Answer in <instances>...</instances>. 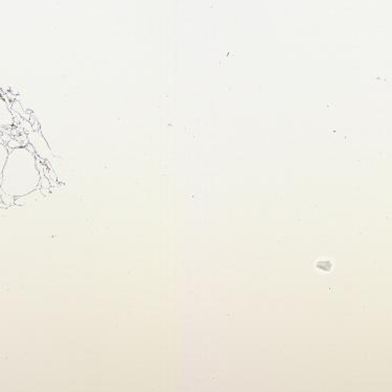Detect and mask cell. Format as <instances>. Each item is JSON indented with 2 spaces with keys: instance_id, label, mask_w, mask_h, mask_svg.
Listing matches in <instances>:
<instances>
[{
  "instance_id": "obj_1",
  "label": "cell",
  "mask_w": 392,
  "mask_h": 392,
  "mask_svg": "<svg viewBox=\"0 0 392 392\" xmlns=\"http://www.w3.org/2000/svg\"><path fill=\"white\" fill-rule=\"evenodd\" d=\"M0 177V191L8 197L20 198L30 195L36 191L41 180L36 156L28 148H14L9 153Z\"/></svg>"
},
{
  "instance_id": "obj_2",
  "label": "cell",
  "mask_w": 392,
  "mask_h": 392,
  "mask_svg": "<svg viewBox=\"0 0 392 392\" xmlns=\"http://www.w3.org/2000/svg\"><path fill=\"white\" fill-rule=\"evenodd\" d=\"M28 137L31 145L33 146L35 151L40 157L45 158V159H49L51 157V150H49L47 141H45V137L42 136L40 132L34 131V132H31Z\"/></svg>"
},
{
  "instance_id": "obj_3",
  "label": "cell",
  "mask_w": 392,
  "mask_h": 392,
  "mask_svg": "<svg viewBox=\"0 0 392 392\" xmlns=\"http://www.w3.org/2000/svg\"><path fill=\"white\" fill-rule=\"evenodd\" d=\"M13 125V114L9 106L3 99H0V127H11Z\"/></svg>"
},
{
  "instance_id": "obj_4",
  "label": "cell",
  "mask_w": 392,
  "mask_h": 392,
  "mask_svg": "<svg viewBox=\"0 0 392 392\" xmlns=\"http://www.w3.org/2000/svg\"><path fill=\"white\" fill-rule=\"evenodd\" d=\"M9 150L3 143H0V176L3 174V168H5L6 162L9 157Z\"/></svg>"
},
{
  "instance_id": "obj_5",
  "label": "cell",
  "mask_w": 392,
  "mask_h": 392,
  "mask_svg": "<svg viewBox=\"0 0 392 392\" xmlns=\"http://www.w3.org/2000/svg\"><path fill=\"white\" fill-rule=\"evenodd\" d=\"M3 196H1V194H0V204L3 203Z\"/></svg>"
}]
</instances>
